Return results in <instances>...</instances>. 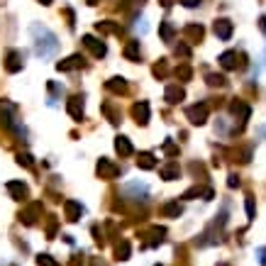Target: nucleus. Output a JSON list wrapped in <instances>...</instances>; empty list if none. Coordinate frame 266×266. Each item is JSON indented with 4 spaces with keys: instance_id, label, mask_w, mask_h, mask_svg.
Wrapping results in <instances>:
<instances>
[{
    "instance_id": "obj_1",
    "label": "nucleus",
    "mask_w": 266,
    "mask_h": 266,
    "mask_svg": "<svg viewBox=\"0 0 266 266\" xmlns=\"http://www.w3.org/2000/svg\"><path fill=\"white\" fill-rule=\"evenodd\" d=\"M32 37H34V49H37V54H39V56L54 54L56 47H59V39H56V34L52 32V29H47V27L32 25Z\"/></svg>"
},
{
    "instance_id": "obj_2",
    "label": "nucleus",
    "mask_w": 266,
    "mask_h": 266,
    "mask_svg": "<svg viewBox=\"0 0 266 266\" xmlns=\"http://www.w3.org/2000/svg\"><path fill=\"white\" fill-rule=\"evenodd\" d=\"M96 173H98L100 179H117L120 176V166L117 164H112L110 159H98V164H96Z\"/></svg>"
},
{
    "instance_id": "obj_3",
    "label": "nucleus",
    "mask_w": 266,
    "mask_h": 266,
    "mask_svg": "<svg viewBox=\"0 0 266 266\" xmlns=\"http://www.w3.org/2000/svg\"><path fill=\"white\" fill-rule=\"evenodd\" d=\"M186 117H188L193 125H205V120H208V105H205V103L191 105V108L186 110Z\"/></svg>"
},
{
    "instance_id": "obj_4",
    "label": "nucleus",
    "mask_w": 266,
    "mask_h": 266,
    "mask_svg": "<svg viewBox=\"0 0 266 266\" xmlns=\"http://www.w3.org/2000/svg\"><path fill=\"white\" fill-rule=\"evenodd\" d=\"M37 217H42V203H32V205H27L25 210L20 212V223L25 225H34Z\"/></svg>"
},
{
    "instance_id": "obj_5",
    "label": "nucleus",
    "mask_w": 266,
    "mask_h": 266,
    "mask_svg": "<svg viewBox=\"0 0 266 266\" xmlns=\"http://www.w3.org/2000/svg\"><path fill=\"white\" fill-rule=\"evenodd\" d=\"M22 66H25V54L17 52V49H10L8 52V61H5V69L10 71V73H17Z\"/></svg>"
},
{
    "instance_id": "obj_6",
    "label": "nucleus",
    "mask_w": 266,
    "mask_h": 266,
    "mask_svg": "<svg viewBox=\"0 0 266 266\" xmlns=\"http://www.w3.org/2000/svg\"><path fill=\"white\" fill-rule=\"evenodd\" d=\"M64 212H66V220L69 223H78L81 215H83V205L76 203V200H64Z\"/></svg>"
},
{
    "instance_id": "obj_7",
    "label": "nucleus",
    "mask_w": 266,
    "mask_h": 266,
    "mask_svg": "<svg viewBox=\"0 0 266 266\" xmlns=\"http://www.w3.org/2000/svg\"><path fill=\"white\" fill-rule=\"evenodd\" d=\"M232 29H235V27H232V22H230V20H225V17L215 20V25H212V32L217 34V39H225V42L232 37Z\"/></svg>"
},
{
    "instance_id": "obj_8",
    "label": "nucleus",
    "mask_w": 266,
    "mask_h": 266,
    "mask_svg": "<svg viewBox=\"0 0 266 266\" xmlns=\"http://www.w3.org/2000/svg\"><path fill=\"white\" fill-rule=\"evenodd\" d=\"M66 110H69V115L73 117V120H83V98L81 96H71L69 103H66Z\"/></svg>"
},
{
    "instance_id": "obj_9",
    "label": "nucleus",
    "mask_w": 266,
    "mask_h": 266,
    "mask_svg": "<svg viewBox=\"0 0 266 266\" xmlns=\"http://www.w3.org/2000/svg\"><path fill=\"white\" fill-rule=\"evenodd\" d=\"M83 44L88 47V49H91V52H93V56H98V59L108 54V47H105V42H103V39H96L93 34H85V37H83Z\"/></svg>"
},
{
    "instance_id": "obj_10",
    "label": "nucleus",
    "mask_w": 266,
    "mask_h": 266,
    "mask_svg": "<svg viewBox=\"0 0 266 266\" xmlns=\"http://www.w3.org/2000/svg\"><path fill=\"white\" fill-rule=\"evenodd\" d=\"M132 117L140 122V125H147L149 122V103L147 100H140L132 105Z\"/></svg>"
},
{
    "instance_id": "obj_11",
    "label": "nucleus",
    "mask_w": 266,
    "mask_h": 266,
    "mask_svg": "<svg viewBox=\"0 0 266 266\" xmlns=\"http://www.w3.org/2000/svg\"><path fill=\"white\" fill-rule=\"evenodd\" d=\"M81 66H83V56L81 54H73V56H69V59H64V61L56 64L59 71H73V69H81Z\"/></svg>"
},
{
    "instance_id": "obj_12",
    "label": "nucleus",
    "mask_w": 266,
    "mask_h": 266,
    "mask_svg": "<svg viewBox=\"0 0 266 266\" xmlns=\"http://www.w3.org/2000/svg\"><path fill=\"white\" fill-rule=\"evenodd\" d=\"M217 61H220V66H223L225 71H232L239 66V54L237 52H225V54H220Z\"/></svg>"
},
{
    "instance_id": "obj_13",
    "label": "nucleus",
    "mask_w": 266,
    "mask_h": 266,
    "mask_svg": "<svg viewBox=\"0 0 266 266\" xmlns=\"http://www.w3.org/2000/svg\"><path fill=\"white\" fill-rule=\"evenodd\" d=\"M164 98H166V103L176 105V103H181L186 98V91H183L181 85H168L166 91H164Z\"/></svg>"
},
{
    "instance_id": "obj_14",
    "label": "nucleus",
    "mask_w": 266,
    "mask_h": 266,
    "mask_svg": "<svg viewBox=\"0 0 266 266\" xmlns=\"http://www.w3.org/2000/svg\"><path fill=\"white\" fill-rule=\"evenodd\" d=\"M230 112L235 115V117H239V120H249V105L247 103H242V100H235L232 105H230Z\"/></svg>"
},
{
    "instance_id": "obj_15",
    "label": "nucleus",
    "mask_w": 266,
    "mask_h": 266,
    "mask_svg": "<svg viewBox=\"0 0 266 266\" xmlns=\"http://www.w3.org/2000/svg\"><path fill=\"white\" fill-rule=\"evenodd\" d=\"M105 88H108L110 93H127V81L122 76H115V78H110V81L105 83Z\"/></svg>"
},
{
    "instance_id": "obj_16",
    "label": "nucleus",
    "mask_w": 266,
    "mask_h": 266,
    "mask_svg": "<svg viewBox=\"0 0 266 266\" xmlns=\"http://www.w3.org/2000/svg\"><path fill=\"white\" fill-rule=\"evenodd\" d=\"M8 191H10V196H13L15 200H22V198L27 196V186L20 181H10L8 183Z\"/></svg>"
},
{
    "instance_id": "obj_17",
    "label": "nucleus",
    "mask_w": 266,
    "mask_h": 266,
    "mask_svg": "<svg viewBox=\"0 0 266 266\" xmlns=\"http://www.w3.org/2000/svg\"><path fill=\"white\" fill-rule=\"evenodd\" d=\"M125 59H129V61H140V54H142V49H140V39H132V42L125 47Z\"/></svg>"
},
{
    "instance_id": "obj_18",
    "label": "nucleus",
    "mask_w": 266,
    "mask_h": 266,
    "mask_svg": "<svg viewBox=\"0 0 266 266\" xmlns=\"http://www.w3.org/2000/svg\"><path fill=\"white\" fill-rule=\"evenodd\" d=\"M115 149H117V154H120V156H129L132 152H135V149H132V144H129V140L122 137V135L115 140Z\"/></svg>"
},
{
    "instance_id": "obj_19",
    "label": "nucleus",
    "mask_w": 266,
    "mask_h": 266,
    "mask_svg": "<svg viewBox=\"0 0 266 266\" xmlns=\"http://www.w3.org/2000/svg\"><path fill=\"white\" fill-rule=\"evenodd\" d=\"M181 176V168H179V164H168V166L161 168V179L164 181H176Z\"/></svg>"
},
{
    "instance_id": "obj_20",
    "label": "nucleus",
    "mask_w": 266,
    "mask_h": 266,
    "mask_svg": "<svg viewBox=\"0 0 266 266\" xmlns=\"http://www.w3.org/2000/svg\"><path fill=\"white\" fill-rule=\"evenodd\" d=\"M137 166L144 168V171H149V168L156 166V159L152 152H144V154H140V159H137Z\"/></svg>"
},
{
    "instance_id": "obj_21",
    "label": "nucleus",
    "mask_w": 266,
    "mask_h": 266,
    "mask_svg": "<svg viewBox=\"0 0 266 266\" xmlns=\"http://www.w3.org/2000/svg\"><path fill=\"white\" fill-rule=\"evenodd\" d=\"M161 212H164L166 217H179V215L183 212V205L179 203V200H176V203H166V205L161 208Z\"/></svg>"
},
{
    "instance_id": "obj_22",
    "label": "nucleus",
    "mask_w": 266,
    "mask_h": 266,
    "mask_svg": "<svg viewBox=\"0 0 266 266\" xmlns=\"http://www.w3.org/2000/svg\"><path fill=\"white\" fill-rule=\"evenodd\" d=\"M159 34H161V39H164V42H171V39H173V34H176V29H173L171 22H161V25H159Z\"/></svg>"
},
{
    "instance_id": "obj_23",
    "label": "nucleus",
    "mask_w": 266,
    "mask_h": 266,
    "mask_svg": "<svg viewBox=\"0 0 266 266\" xmlns=\"http://www.w3.org/2000/svg\"><path fill=\"white\" fill-rule=\"evenodd\" d=\"M96 29H98V32H115V34L122 32V27H117V25H112V22H98Z\"/></svg>"
},
{
    "instance_id": "obj_24",
    "label": "nucleus",
    "mask_w": 266,
    "mask_h": 266,
    "mask_svg": "<svg viewBox=\"0 0 266 266\" xmlns=\"http://www.w3.org/2000/svg\"><path fill=\"white\" fill-rule=\"evenodd\" d=\"M186 34L193 37V39H203V27H200V25H188V27H186Z\"/></svg>"
},
{
    "instance_id": "obj_25",
    "label": "nucleus",
    "mask_w": 266,
    "mask_h": 266,
    "mask_svg": "<svg viewBox=\"0 0 266 266\" xmlns=\"http://www.w3.org/2000/svg\"><path fill=\"white\" fill-rule=\"evenodd\" d=\"M117 259H129V242H120L117 244Z\"/></svg>"
},
{
    "instance_id": "obj_26",
    "label": "nucleus",
    "mask_w": 266,
    "mask_h": 266,
    "mask_svg": "<svg viewBox=\"0 0 266 266\" xmlns=\"http://www.w3.org/2000/svg\"><path fill=\"white\" fill-rule=\"evenodd\" d=\"M166 73H168V64H166V59H161V61H159V64L154 66V76H159V78H164Z\"/></svg>"
},
{
    "instance_id": "obj_27",
    "label": "nucleus",
    "mask_w": 266,
    "mask_h": 266,
    "mask_svg": "<svg viewBox=\"0 0 266 266\" xmlns=\"http://www.w3.org/2000/svg\"><path fill=\"white\" fill-rule=\"evenodd\" d=\"M17 164H20V166H25V168L34 166V161H32V156H29V154H17Z\"/></svg>"
},
{
    "instance_id": "obj_28",
    "label": "nucleus",
    "mask_w": 266,
    "mask_h": 266,
    "mask_svg": "<svg viewBox=\"0 0 266 266\" xmlns=\"http://www.w3.org/2000/svg\"><path fill=\"white\" fill-rule=\"evenodd\" d=\"M37 264H39V266H59L54 259L49 256V254H39V256H37Z\"/></svg>"
},
{
    "instance_id": "obj_29",
    "label": "nucleus",
    "mask_w": 266,
    "mask_h": 266,
    "mask_svg": "<svg viewBox=\"0 0 266 266\" xmlns=\"http://www.w3.org/2000/svg\"><path fill=\"white\" fill-rule=\"evenodd\" d=\"M176 76L183 78V81H188V78L193 76V71H191V66H179V69H176Z\"/></svg>"
},
{
    "instance_id": "obj_30",
    "label": "nucleus",
    "mask_w": 266,
    "mask_h": 266,
    "mask_svg": "<svg viewBox=\"0 0 266 266\" xmlns=\"http://www.w3.org/2000/svg\"><path fill=\"white\" fill-rule=\"evenodd\" d=\"M208 83L210 85H225V76H217V73H208Z\"/></svg>"
},
{
    "instance_id": "obj_31",
    "label": "nucleus",
    "mask_w": 266,
    "mask_h": 266,
    "mask_svg": "<svg viewBox=\"0 0 266 266\" xmlns=\"http://www.w3.org/2000/svg\"><path fill=\"white\" fill-rule=\"evenodd\" d=\"M176 54L183 56V59H188V56H191V49H188L186 44H179V47H176Z\"/></svg>"
},
{
    "instance_id": "obj_32",
    "label": "nucleus",
    "mask_w": 266,
    "mask_h": 266,
    "mask_svg": "<svg viewBox=\"0 0 266 266\" xmlns=\"http://www.w3.org/2000/svg\"><path fill=\"white\" fill-rule=\"evenodd\" d=\"M227 186H230V188L239 186V176H237V173H230V179H227Z\"/></svg>"
},
{
    "instance_id": "obj_33",
    "label": "nucleus",
    "mask_w": 266,
    "mask_h": 266,
    "mask_svg": "<svg viewBox=\"0 0 266 266\" xmlns=\"http://www.w3.org/2000/svg\"><path fill=\"white\" fill-rule=\"evenodd\" d=\"M247 215H249V220H254V200L252 198H247Z\"/></svg>"
},
{
    "instance_id": "obj_34",
    "label": "nucleus",
    "mask_w": 266,
    "mask_h": 266,
    "mask_svg": "<svg viewBox=\"0 0 266 266\" xmlns=\"http://www.w3.org/2000/svg\"><path fill=\"white\" fill-rule=\"evenodd\" d=\"M164 149H166L168 154H179V149H176V147H173L171 142H164Z\"/></svg>"
},
{
    "instance_id": "obj_35",
    "label": "nucleus",
    "mask_w": 266,
    "mask_h": 266,
    "mask_svg": "<svg viewBox=\"0 0 266 266\" xmlns=\"http://www.w3.org/2000/svg\"><path fill=\"white\" fill-rule=\"evenodd\" d=\"M186 8H196V5H200V0H181Z\"/></svg>"
},
{
    "instance_id": "obj_36",
    "label": "nucleus",
    "mask_w": 266,
    "mask_h": 266,
    "mask_svg": "<svg viewBox=\"0 0 266 266\" xmlns=\"http://www.w3.org/2000/svg\"><path fill=\"white\" fill-rule=\"evenodd\" d=\"M259 261L266 266V249H259Z\"/></svg>"
},
{
    "instance_id": "obj_37",
    "label": "nucleus",
    "mask_w": 266,
    "mask_h": 266,
    "mask_svg": "<svg viewBox=\"0 0 266 266\" xmlns=\"http://www.w3.org/2000/svg\"><path fill=\"white\" fill-rule=\"evenodd\" d=\"M96 3H100V0H88V5H96Z\"/></svg>"
},
{
    "instance_id": "obj_38",
    "label": "nucleus",
    "mask_w": 266,
    "mask_h": 266,
    "mask_svg": "<svg viewBox=\"0 0 266 266\" xmlns=\"http://www.w3.org/2000/svg\"><path fill=\"white\" fill-rule=\"evenodd\" d=\"M93 266H105V264L103 261H93Z\"/></svg>"
},
{
    "instance_id": "obj_39",
    "label": "nucleus",
    "mask_w": 266,
    "mask_h": 266,
    "mask_svg": "<svg viewBox=\"0 0 266 266\" xmlns=\"http://www.w3.org/2000/svg\"><path fill=\"white\" fill-rule=\"evenodd\" d=\"M39 3H42V5H49V3H52V0H39Z\"/></svg>"
}]
</instances>
